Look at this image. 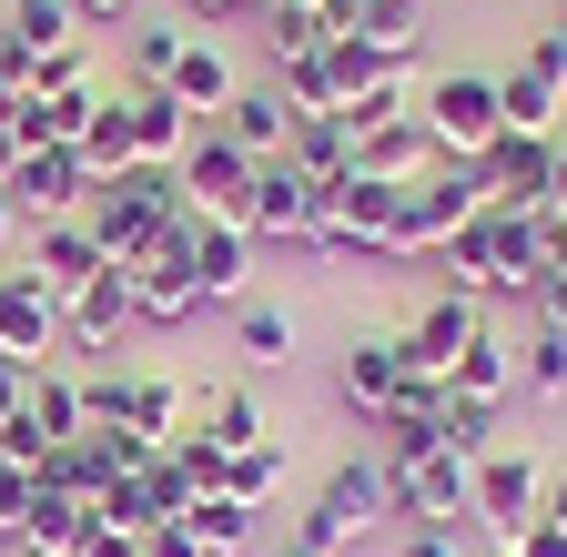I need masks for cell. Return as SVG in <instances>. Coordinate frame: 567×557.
<instances>
[{
    "label": "cell",
    "instance_id": "obj_1",
    "mask_svg": "<svg viewBox=\"0 0 567 557\" xmlns=\"http://www.w3.org/2000/svg\"><path fill=\"white\" fill-rule=\"evenodd\" d=\"M173 214H193V203H183V173H163V163H132V173L92 183V203H82V224H92V244L112 264H142Z\"/></svg>",
    "mask_w": 567,
    "mask_h": 557
},
{
    "label": "cell",
    "instance_id": "obj_2",
    "mask_svg": "<svg viewBox=\"0 0 567 557\" xmlns=\"http://www.w3.org/2000/svg\"><path fill=\"white\" fill-rule=\"evenodd\" d=\"M385 527V466L375 456H344L324 486H315V507L295 517V547L305 557H344V547H365Z\"/></svg>",
    "mask_w": 567,
    "mask_h": 557
},
{
    "label": "cell",
    "instance_id": "obj_3",
    "mask_svg": "<svg viewBox=\"0 0 567 557\" xmlns=\"http://www.w3.org/2000/svg\"><path fill=\"white\" fill-rule=\"evenodd\" d=\"M385 466V517L405 527H456L476 507V466L456 446H425V456H375Z\"/></svg>",
    "mask_w": 567,
    "mask_h": 557
},
{
    "label": "cell",
    "instance_id": "obj_4",
    "mask_svg": "<svg viewBox=\"0 0 567 557\" xmlns=\"http://www.w3.org/2000/svg\"><path fill=\"white\" fill-rule=\"evenodd\" d=\"M537 507H547V456H537V446H486V456H476V507H466V517L496 537V557L537 527Z\"/></svg>",
    "mask_w": 567,
    "mask_h": 557
},
{
    "label": "cell",
    "instance_id": "obj_5",
    "mask_svg": "<svg viewBox=\"0 0 567 557\" xmlns=\"http://www.w3.org/2000/svg\"><path fill=\"white\" fill-rule=\"evenodd\" d=\"M415 122L436 132L446 163H476L496 132H507V112H496V72H436V82L415 92Z\"/></svg>",
    "mask_w": 567,
    "mask_h": 557
},
{
    "label": "cell",
    "instance_id": "obj_6",
    "mask_svg": "<svg viewBox=\"0 0 567 557\" xmlns=\"http://www.w3.org/2000/svg\"><path fill=\"white\" fill-rule=\"evenodd\" d=\"M244 234L254 244H324V183L295 173V163H254V193H244Z\"/></svg>",
    "mask_w": 567,
    "mask_h": 557
},
{
    "label": "cell",
    "instance_id": "obj_7",
    "mask_svg": "<svg viewBox=\"0 0 567 557\" xmlns=\"http://www.w3.org/2000/svg\"><path fill=\"white\" fill-rule=\"evenodd\" d=\"M122 274H132V314H142V324H183V314H203V285H193V214H173L163 244L142 254V264H122Z\"/></svg>",
    "mask_w": 567,
    "mask_h": 557
},
{
    "label": "cell",
    "instance_id": "obj_8",
    "mask_svg": "<svg viewBox=\"0 0 567 557\" xmlns=\"http://www.w3.org/2000/svg\"><path fill=\"white\" fill-rule=\"evenodd\" d=\"M0 193H11V214L31 234V224H61V214L92 203V163H82V143H41V153H21V173L0 183Z\"/></svg>",
    "mask_w": 567,
    "mask_h": 557
},
{
    "label": "cell",
    "instance_id": "obj_9",
    "mask_svg": "<svg viewBox=\"0 0 567 557\" xmlns=\"http://www.w3.org/2000/svg\"><path fill=\"white\" fill-rule=\"evenodd\" d=\"M244 193H254V153L234 143L224 122H203V132H193V153H183V203H193V214L244 224Z\"/></svg>",
    "mask_w": 567,
    "mask_h": 557
},
{
    "label": "cell",
    "instance_id": "obj_10",
    "mask_svg": "<svg viewBox=\"0 0 567 557\" xmlns=\"http://www.w3.org/2000/svg\"><path fill=\"white\" fill-rule=\"evenodd\" d=\"M476 324H486V295H436L395 344H405V375H425V385H446V365L476 344Z\"/></svg>",
    "mask_w": 567,
    "mask_h": 557
},
{
    "label": "cell",
    "instance_id": "obj_11",
    "mask_svg": "<svg viewBox=\"0 0 567 557\" xmlns=\"http://www.w3.org/2000/svg\"><path fill=\"white\" fill-rule=\"evenodd\" d=\"M132 324H142V314H132V274H122V264H102L92 285L61 295V344H82V355H112Z\"/></svg>",
    "mask_w": 567,
    "mask_h": 557
},
{
    "label": "cell",
    "instance_id": "obj_12",
    "mask_svg": "<svg viewBox=\"0 0 567 557\" xmlns=\"http://www.w3.org/2000/svg\"><path fill=\"white\" fill-rule=\"evenodd\" d=\"M51 344H61V295L41 285L31 264H11V274H0V355L51 365Z\"/></svg>",
    "mask_w": 567,
    "mask_h": 557
},
{
    "label": "cell",
    "instance_id": "obj_13",
    "mask_svg": "<svg viewBox=\"0 0 567 557\" xmlns=\"http://www.w3.org/2000/svg\"><path fill=\"white\" fill-rule=\"evenodd\" d=\"M385 234H395V183L365 173L324 183V254H385Z\"/></svg>",
    "mask_w": 567,
    "mask_h": 557
},
{
    "label": "cell",
    "instance_id": "obj_14",
    "mask_svg": "<svg viewBox=\"0 0 567 557\" xmlns=\"http://www.w3.org/2000/svg\"><path fill=\"white\" fill-rule=\"evenodd\" d=\"M547 173H557V132H496V143L476 153L486 203H537L547 214Z\"/></svg>",
    "mask_w": 567,
    "mask_h": 557
},
{
    "label": "cell",
    "instance_id": "obj_15",
    "mask_svg": "<svg viewBox=\"0 0 567 557\" xmlns=\"http://www.w3.org/2000/svg\"><path fill=\"white\" fill-rule=\"evenodd\" d=\"M163 92L193 112V122H224V102L244 92V72H234V51L213 41V31H183V51H173V72H163Z\"/></svg>",
    "mask_w": 567,
    "mask_h": 557
},
{
    "label": "cell",
    "instance_id": "obj_16",
    "mask_svg": "<svg viewBox=\"0 0 567 557\" xmlns=\"http://www.w3.org/2000/svg\"><path fill=\"white\" fill-rule=\"evenodd\" d=\"M122 122H132V163H163V173H183L193 132H203L163 82H122Z\"/></svg>",
    "mask_w": 567,
    "mask_h": 557
},
{
    "label": "cell",
    "instance_id": "obj_17",
    "mask_svg": "<svg viewBox=\"0 0 567 557\" xmlns=\"http://www.w3.org/2000/svg\"><path fill=\"white\" fill-rule=\"evenodd\" d=\"M486 244H496V285H486V295L527 305L537 264H547V214H537V203H486Z\"/></svg>",
    "mask_w": 567,
    "mask_h": 557
},
{
    "label": "cell",
    "instance_id": "obj_18",
    "mask_svg": "<svg viewBox=\"0 0 567 557\" xmlns=\"http://www.w3.org/2000/svg\"><path fill=\"white\" fill-rule=\"evenodd\" d=\"M354 173L405 193V183H425V173H446V153H436V132H425L415 112H395V122H375L365 143H354Z\"/></svg>",
    "mask_w": 567,
    "mask_h": 557
},
{
    "label": "cell",
    "instance_id": "obj_19",
    "mask_svg": "<svg viewBox=\"0 0 567 557\" xmlns=\"http://www.w3.org/2000/svg\"><path fill=\"white\" fill-rule=\"evenodd\" d=\"M193 285H203V305H244V285H254V234L224 224V214H193Z\"/></svg>",
    "mask_w": 567,
    "mask_h": 557
},
{
    "label": "cell",
    "instance_id": "obj_20",
    "mask_svg": "<svg viewBox=\"0 0 567 557\" xmlns=\"http://www.w3.org/2000/svg\"><path fill=\"white\" fill-rule=\"evenodd\" d=\"M334 385H344V405L375 426V415L405 395V344H395V334H354L344 355H334Z\"/></svg>",
    "mask_w": 567,
    "mask_h": 557
},
{
    "label": "cell",
    "instance_id": "obj_21",
    "mask_svg": "<svg viewBox=\"0 0 567 557\" xmlns=\"http://www.w3.org/2000/svg\"><path fill=\"white\" fill-rule=\"evenodd\" d=\"M102 264H112V254L92 244V224H82V214H61V224H31V274H41L51 295H71V285H92Z\"/></svg>",
    "mask_w": 567,
    "mask_h": 557
},
{
    "label": "cell",
    "instance_id": "obj_22",
    "mask_svg": "<svg viewBox=\"0 0 567 557\" xmlns=\"http://www.w3.org/2000/svg\"><path fill=\"white\" fill-rule=\"evenodd\" d=\"M193 436H203L213 456H244V446H264L274 426H264V405H254L244 385H203V395H193Z\"/></svg>",
    "mask_w": 567,
    "mask_h": 557
},
{
    "label": "cell",
    "instance_id": "obj_23",
    "mask_svg": "<svg viewBox=\"0 0 567 557\" xmlns=\"http://www.w3.org/2000/svg\"><path fill=\"white\" fill-rule=\"evenodd\" d=\"M446 395H486V405H507V395H517V344L496 334V324H476V344L446 365Z\"/></svg>",
    "mask_w": 567,
    "mask_h": 557
},
{
    "label": "cell",
    "instance_id": "obj_24",
    "mask_svg": "<svg viewBox=\"0 0 567 557\" xmlns=\"http://www.w3.org/2000/svg\"><path fill=\"white\" fill-rule=\"evenodd\" d=\"M224 132H234L254 163H274L284 143H295V112H284V92H234L224 102Z\"/></svg>",
    "mask_w": 567,
    "mask_h": 557
},
{
    "label": "cell",
    "instance_id": "obj_25",
    "mask_svg": "<svg viewBox=\"0 0 567 557\" xmlns=\"http://www.w3.org/2000/svg\"><path fill=\"white\" fill-rule=\"evenodd\" d=\"M254 517H264V507L224 497V486H213V497H193V507H183V527H193V547H203V557H244V547H254Z\"/></svg>",
    "mask_w": 567,
    "mask_h": 557
},
{
    "label": "cell",
    "instance_id": "obj_26",
    "mask_svg": "<svg viewBox=\"0 0 567 557\" xmlns=\"http://www.w3.org/2000/svg\"><path fill=\"white\" fill-rule=\"evenodd\" d=\"M284 163H295V173H315V183H344V173H354V132H344V112H315V122H295Z\"/></svg>",
    "mask_w": 567,
    "mask_h": 557
},
{
    "label": "cell",
    "instance_id": "obj_27",
    "mask_svg": "<svg viewBox=\"0 0 567 557\" xmlns=\"http://www.w3.org/2000/svg\"><path fill=\"white\" fill-rule=\"evenodd\" d=\"M234 355L244 365H295V314L264 305V295H244L234 305Z\"/></svg>",
    "mask_w": 567,
    "mask_h": 557
},
{
    "label": "cell",
    "instance_id": "obj_28",
    "mask_svg": "<svg viewBox=\"0 0 567 557\" xmlns=\"http://www.w3.org/2000/svg\"><path fill=\"white\" fill-rule=\"evenodd\" d=\"M496 112H507V132H557V112H567V92L547 82V72H496Z\"/></svg>",
    "mask_w": 567,
    "mask_h": 557
},
{
    "label": "cell",
    "instance_id": "obj_29",
    "mask_svg": "<svg viewBox=\"0 0 567 557\" xmlns=\"http://www.w3.org/2000/svg\"><path fill=\"white\" fill-rule=\"evenodd\" d=\"M436 264H446V295H486V285H496V244H486V214H466V224L436 244Z\"/></svg>",
    "mask_w": 567,
    "mask_h": 557
},
{
    "label": "cell",
    "instance_id": "obj_30",
    "mask_svg": "<svg viewBox=\"0 0 567 557\" xmlns=\"http://www.w3.org/2000/svg\"><path fill=\"white\" fill-rule=\"evenodd\" d=\"M31 426H41L51 446H71V436H82V375L31 365Z\"/></svg>",
    "mask_w": 567,
    "mask_h": 557
},
{
    "label": "cell",
    "instance_id": "obj_31",
    "mask_svg": "<svg viewBox=\"0 0 567 557\" xmlns=\"http://www.w3.org/2000/svg\"><path fill=\"white\" fill-rule=\"evenodd\" d=\"M183 426H193V395H183L173 375H132V436L163 446V436H183Z\"/></svg>",
    "mask_w": 567,
    "mask_h": 557
},
{
    "label": "cell",
    "instance_id": "obj_32",
    "mask_svg": "<svg viewBox=\"0 0 567 557\" xmlns=\"http://www.w3.org/2000/svg\"><path fill=\"white\" fill-rule=\"evenodd\" d=\"M11 41L71 51V41H82V0H11Z\"/></svg>",
    "mask_w": 567,
    "mask_h": 557
},
{
    "label": "cell",
    "instance_id": "obj_33",
    "mask_svg": "<svg viewBox=\"0 0 567 557\" xmlns=\"http://www.w3.org/2000/svg\"><path fill=\"white\" fill-rule=\"evenodd\" d=\"M82 163H92V183L132 173V122H122V92H102V112H92V132H82Z\"/></svg>",
    "mask_w": 567,
    "mask_h": 557
},
{
    "label": "cell",
    "instance_id": "obj_34",
    "mask_svg": "<svg viewBox=\"0 0 567 557\" xmlns=\"http://www.w3.org/2000/svg\"><path fill=\"white\" fill-rule=\"evenodd\" d=\"M517 385H527V395H567V324H527V344H517Z\"/></svg>",
    "mask_w": 567,
    "mask_h": 557
},
{
    "label": "cell",
    "instance_id": "obj_35",
    "mask_svg": "<svg viewBox=\"0 0 567 557\" xmlns=\"http://www.w3.org/2000/svg\"><path fill=\"white\" fill-rule=\"evenodd\" d=\"M496 415H507V405H486V395H446V426H436V436L476 466L486 446H507V436H496Z\"/></svg>",
    "mask_w": 567,
    "mask_h": 557
},
{
    "label": "cell",
    "instance_id": "obj_36",
    "mask_svg": "<svg viewBox=\"0 0 567 557\" xmlns=\"http://www.w3.org/2000/svg\"><path fill=\"white\" fill-rule=\"evenodd\" d=\"M274 486H284V446H274V436H264V446H244V456H224V497L274 507Z\"/></svg>",
    "mask_w": 567,
    "mask_h": 557
},
{
    "label": "cell",
    "instance_id": "obj_37",
    "mask_svg": "<svg viewBox=\"0 0 567 557\" xmlns=\"http://www.w3.org/2000/svg\"><path fill=\"white\" fill-rule=\"evenodd\" d=\"M31 507H41V466H0V547H31Z\"/></svg>",
    "mask_w": 567,
    "mask_h": 557
},
{
    "label": "cell",
    "instance_id": "obj_38",
    "mask_svg": "<svg viewBox=\"0 0 567 557\" xmlns=\"http://www.w3.org/2000/svg\"><path fill=\"white\" fill-rule=\"evenodd\" d=\"M82 426H132V365H122V375H112V365L82 375Z\"/></svg>",
    "mask_w": 567,
    "mask_h": 557
},
{
    "label": "cell",
    "instance_id": "obj_39",
    "mask_svg": "<svg viewBox=\"0 0 567 557\" xmlns=\"http://www.w3.org/2000/svg\"><path fill=\"white\" fill-rule=\"evenodd\" d=\"M324 31H315V11H264V51L274 61H295V51H315Z\"/></svg>",
    "mask_w": 567,
    "mask_h": 557
},
{
    "label": "cell",
    "instance_id": "obj_40",
    "mask_svg": "<svg viewBox=\"0 0 567 557\" xmlns=\"http://www.w3.org/2000/svg\"><path fill=\"white\" fill-rule=\"evenodd\" d=\"M41 456H51V436L31 426V405H21V415H0V466H41Z\"/></svg>",
    "mask_w": 567,
    "mask_h": 557
},
{
    "label": "cell",
    "instance_id": "obj_41",
    "mask_svg": "<svg viewBox=\"0 0 567 557\" xmlns=\"http://www.w3.org/2000/svg\"><path fill=\"white\" fill-rule=\"evenodd\" d=\"M173 51H183V31H132V82H163Z\"/></svg>",
    "mask_w": 567,
    "mask_h": 557
},
{
    "label": "cell",
    "instance_id": "obj_42",
    "mask_svg": "<svg viewBox=\"0 0 567 557\" xmlns=\"http://www.w3.org/2000/svg\"><path fill=\"white\" fill-rule=\"evenodd\" d=\"M21 153H31V143H21V92H0V183L21 173Z\"/></svg>",
    "mask_w": 567,
    "mask_h": 557
},
{
    "label": "cell",
    "instance_id": "obj_43",
    "mask_svg": "<svg viewBox=\"0 0 567 557\" xmlns=\"http://www.w3.org/2000/svg\"><path fill=\"white\" fill-rule=\"evenodd\" d=\"M436 0H365V31H415Z\"/></svg>",
    "mask_w": 567,
    "mask_h": 557
},
{
    "label": "cell",
    "instance_id": "obj_44",
    "mask_svg": "<svg viewBox=\"0 0 567 557\" xmlns=\"http://www.w3.org/2000/svg\"><path fill=\"white\" fill-rule=\"evenodd\" d=\"M142 557H203V547H193L183 517H163V527H142Z\"/></svg>",
    "mask_w": 567,
    "mask_h": 557
},
{
    "label": "cell",
    "instance_id": "obj_45",
    "mask_svg": "<svg viewBox=\"0 0 567 557\" xmlns=\"http://www.w3.org/2000/svg\"><path fill=\"white\" fill-rule=\"evenodd\" d=\"M21 405H31V365H21V355H0V415H21Z\"/></svg>",
    "mask_w": 567,
    "mask_h": 557
},
{
    "label": "cell",
    "instance_id": "obj_46",
    "mask_svg": "<svg viewBox=\"0 0 567 557\" xmlns=\"http://www.w3.org/2000/svg\"><path fill=\"white\" fill-rule=\"evenodd\" d=\"M405 557H466L456 527H405Z\"/></svg>",
    "mask_w": 567,
    "mask_h": 557
},
{
    "label": "cell",
    "instance_id": "obj_47",
    "mask_svg": "<svg viewBox=\"0 0 567 557\" xmlns=\"http://www.w3.org/2000/svg\"><path fill=\"white\" fill-rule=\"evenodd\" d=\"M507 557H567V527H547V517H537V527H527V537H517Z\"/></svg>",
    "mask_w": 567,
    "mask_h": 557
},
{
    "label": "cell",
    "instance_id": "obj_48",
    "mask_svg": "<svg viewBox=\"0 0 567 557\" xmlns=\"http://www.w3.org/2000/svg\"><path fill=\"white\" fill-rule=\"evenodd\" d=\"M547 214H567V132H557V173H547Z\"/></svg>",
    "mask_w": 567,
    "mask_h": 557
},
{
    "label": "cell",
    "instance_id": "obj_49",
    "mask_svg": "<svg viewBox=\"0 0 567 557\" xmlns=\"http://www.w3.org/2000/svg\"><path fill=\"white\" fill-rule=\"evenodd\" d=\"M11 244H21V214H11V193H0V274H11Z\"/></svg>",
    "mask_w": 567,
    "mask_h": 557
},
{
    "label": "cell",
    "instance_id": "obj_50",
    "mask_svg": "<svg viewBox=\"0 0 567 557\" xmlns=\"http://www.w3.org/2000/svg\"><path fill=\"white\" fill-rule=\"evenodd\" d=\"M547 527H567V476H547V507H537Z\"/></svg>",
    "mask_w": 567,
    "mask_h": 557
},
{
    "label": "cell",
    "instance_id": "obj_51",
    "mask_svg": "<svg viewBox=\"0 0 567 557\" xmlns=\"http://www.w3.org/2000/svg\"><path fill=\"white\" fill-rule=\"evenodd\" d=\"M132 11V0H82V21H122Z\"/></svg>",
    "mask_w": 567,
    "mask_h": 557
},
{
    "label": "cell",
    "instance_id": "obj_52",
    "mask_svg": "<svg viewBox=\"0 0 567 557\" xmlns=\"http://www.w3.org/2000/svg\"><path fill=\"white\" fill-rule=\"evenodd\" d=\"M92 557H142V537H102V547H92Z\"/></svg>",
    "mask_w": 567,
    "mask_h": 557
},
{
    "label": "cell",
    "instance_id": "obj_53",
    "mask_svg": "<svg viewBox=\"0 0 567 557\" xmlns=\"http://www.w3.org/2000/svg\"><path fill=\"white\" fill-rule=\"evenodd\" d=\"M547 254H557V264H567V214H547Z\"/></svg>",
    "mask_w": 567,
    "mask_h": 557
},
{
    "label": "cell",
    "instance_id": "obj_54",
    "mask_svg": "<svg viewBox=\"0 0 567 557\" xmlns=\"http://www.w3.org/2000/svg\"><path fill=\"white\" fill-rule=\"evenodd\" d=\"M193 11H203V21H224V11H254V0H193Z\"/></svg>",
    "mask_w": 567,
    "mask_h": 557
},
{
    "label": "cell",
    "instance_id": "obj_55",
    "mask_svg": "<svg viewBox=\"0 0 567 557\" xmlns=\"http://www.w3.org/2000/svg\"><path fill=\"white\" fill-rule=\"evenodd\" d=\"M11 557H61V547H11Z\"/></svg>",
    "mask_w": 567,
    "mask_h": 557
},
{
    "label": "cell",
    "instance_id": "obj_56",
    "mask_svg": "<svg viewBox=\"0 0 567 557\" xmlns=\"http://www.w3.org/2000/svg\"><path fill=\"white\" fill-rule=\"evenodd\" d=\"M274 557H305V547H295V537H284V547H274Z\"/></svg>",
    "mask_w": 567,
    "mask_h": 557
}]
</instances>
